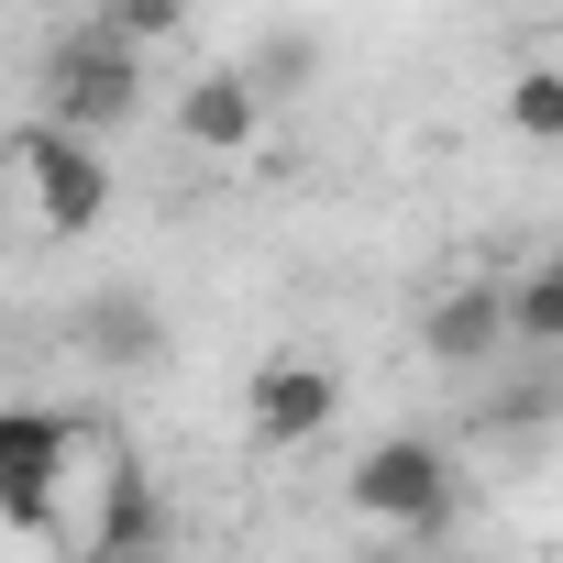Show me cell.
Here are the masks:
<instances>
[{"instance_id": "4", "label": "cell", "mask_w": 563, "mask_h": 563, "mask_svg": "<svg viewBox=\"0 0 563 563\" xmlns=\"http://www.w3.org/2000/svg\"><path fill=\"white\" fill-rule=\"evenodd\" d=\"M144 67H155V56H133L100 12H78V23L45 45V122L111 144L122 122H144Z\"/></svg>"}, {"instance_id": "7", "label": "cell", "mask_w": 563, "mask_h": 563, "mask_svg": "<svg viewBox=\"0 0 563 563\" xmlns=\"http://www.w3.org/2000/svg\"><path fill=\"white\" fill-rule=\"evenodd\" d=\"M420 354L431 365H486V354H508V288L497 276H464V288H442L431 310H420Z\"/></svg>"}, {"instance_id": "13", "label": "cell", "mask_w": 563, "mask_h": 563, "mask_svg": "<svg viewBox=\"0 0 563 563\" xmlns=\"http://www.w3.org/2000/svg\"><path fill=\"white\" fill-rule=\"evenodd\" d=\"M133 563H166V552H133Z\"/></svg>"}, {"instance_id": "14", "label": "cell", "mask_w": 563, "mask_h": 563, "mask_svg": "<svg viewBox=\"0 0 563 563\" xmlns=\"http://www.w3.org/2000/svg\"><path fill=\"white\" fill-rule=\"evenodd\" d=\"M552 508H563V497H552Z\"/></svg>"}, {"instance_id": "10", "label": "cell", "mask_w": 563, "mask_h": 563, "mask_svg": "<svg viewBox=\"0 0 563 563\" xmlns=\"http://www.w3.org/2000/svg\"><path fill=\"white\" fill-rule=\"evenodd\" d=\"M100 23H111V34L133 45V56H166V45L188 34V0H111Z\"/></svg>"}, {"instance_id": "12", "label": "cell", "mask_w": 563, "mask_h": 563, "mask_svg": "<svg viewBox=\"0 0 563 563\" xmlns=\"http://www.w3.org/2000/svg\"><path fill=\"white\" fill-rule=\"evenodd\" d=\"M541 12H552V23H563V0H541Z\"/></svg>"}, {"instance_id": "9", "label": "cell", "mask_w": 563, "mask_h": 563, "mask_svg": "<svg viewBox=\"0 0 563 563\" xmlns=\"http://www.w3.org/2000/svg\"><path fill=\"white\" fill-rule=\"evenodd\" d=\"M497 288H508V343H519V354H563V243H552L541 265L497 276Z\"/></svg>"}, {"instance_id": "8", "label": "cell", "mask_w": 563, "mask_h": 563, "mask_svg": "<svg viewBox=\"0 0 563 563\" xmlns=\"http://www.w3.org/2000/svg\"><path fill=\"white\" fill-rule=\"evenodd\" d=\"M497 122H508V144H530V155H563V56H530V67H508V100H497Z\"/></svg>"}, {"instance_id": "1", "label": "cell", "mask_w": 563, "mask_h": 563, "mask_svg": "<svg viewBox=\"0 0 563 563\" xmlns=\"http://www.w3.org/2000/svg\"><path fill=\"white\" fill-rule=\"evenodd\" d=\"M0 199H12L45 243H89L111 221V155L89 133H67V122L34 111V122L0 133Z\"/></svg>"}, {"instance_id": "3", "label": "cell", "mask_w": 563, "mask_h": 563, "mask_svg": "<svg viewBox=\"0 0 563 563\" xmlns=\"http://www.w3.org/2000/svg\"><path fill=\"white\" fill-rule=\"evenodd\" d=\"M78 464H89V420H67L45 398H12L0 409V530L12 541H56Z\"/></svg>"}, {"instance_id": "11", "label": "cell", "mask_w": 563, "mask_h": 563, "mask_svg": "<svg viewBox=\"0 0 563 563\" xmlns=\"http://www.w3.org/2000/svg\"><path fill=\"white\" fill-rule=\"evenodd\" d=\"M23 12H45V23H78V0H23Z\"/></svg>"}, {"instance_id": "6", "label": "cell", "mask_w": 563, "mask_h": 563, "mask_svg": "<svg viewBox=\"0 0 563 563\" xmlns=\"http://www.w3.org/2000/svg\"><path fill=\"white\" fill-rule=\"evenodd\" d=\"M166 133H177L188 155H210V166H243V155L265 144V78H254L243 56L188 67V78L166 89Z\"/></svg>"}, {"instance_id": "2", "label": "cell", "mask_w": 563, "mask_h": 563, "mask_svg": "<svg viewBox=\"0 0 563 563\" xmlns=\"http://www.w3.org/2000/svg\"><path fill=\"white\" fill-rule=\"evenodd\" d=\"M343 508L376 530V541H442L464 519V464L453 442L431 431H376L354 464H343Z\"/></svg>"}, {"instance_id": "5", "label": "cell", "mask_w": 563, "mask_h": 563, "mask_svg": "<svg viewBox=\"0 0 563 563\" xmlns=\"http://www.w3.org/2000/svg\"><path fill=\"white\" fill-rule=\"evenodd\" d=\"M343 431V365L332 354H299V343H276V354H254V376H243V442L254 453H321Z\"/></svg>"}]
</instances>
